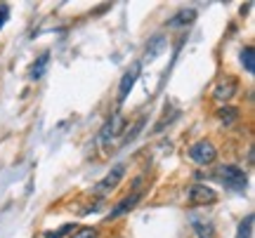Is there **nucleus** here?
Returning a JSON list of instances; mask_svg holds the SVG:
<instances>
[{
  "mask_svg": "<svg viewBox=\"0 0 255 238\" xmlns=\"http://www.w3.org/2000/svg\"><path fill=\"white\" fill-rule=\"evenodd\" d=\"M215 177H218L227 189H232V191H244V189H246V184H248L246 172H244L239 165H232V163L220 165L218 170H215Z\"/></svg>",
  "mask_w": 255,
  "mask_h": 238,
  "instance_id": "f257e3e1",
  "label": "nucleus"
},
{
  "mask_svg": "<svg viewBox=\"0 0 255 238\" xmlns=\"http://www.w3.org/2000/svg\"><path fill=\"white\" fill-rule=\"evenodd\" d=\"M189 158L196 165H210L215 158H218V149L213 147V142L201 139V142H194L189 147Z\"/></svg>",
  "mask_w": 255,
  "mask_h": 238,
  "instance_id": "f03ea898",
  "label": "nucleus"
},
{
  "mask_svg": "<svg viewBox=\"0 0 255 238\" xmlns=\"http://www.w3.org/2000/svg\"><path fill=\"white\" fill-rule=\"evenodd\" d=\"M187 201L191 205H213L218 201V193L213 191L210 186H206V184H191L187 189Z\"/></svg>",
  "mask_w": 255,
  "mask_h": 238,
  "instance_id": "7ed1b4c3",
  "label": "nucleus"
},
{
  "mask_svg": "<svg viewBox=\"0 0 255 238\" xmlns=\"http://www.w3.org/2000/svg\"><path fill=\"white\" fill-rule=\"evenodd\" d=\"M139 198H142V193H139V191H132V193H128V196H123V198H121V201L109 210L107 220L114 222V220H119V217H123V215H128V212H130L137 203H139Z\"/></svg>",
  "mask_w": 255,
  "mask_h": 238,
  "instance_id": "20e7f679",
  "label": "nucleus"
},
{
  "mask_svg": "<svg viewBox=\"0 0 255 238\" xmlns=\"http://www.w3.org/2000/svg\"><path fill=\"white\" fill-rule=\"evenodd\" d=\"M139 71H142V66L135 64L130 71H126V74H123V78H121V82H119V104H123V101H126V97L130 94V90L135 87L137 78H139Z\"/></svg>",
  "mask_w": 255,
  "mask_h": 238,
  "instance_id": "39448f33",
  "label": "nucleus"
},
{
  "mask_svg": "<svg viewBox=\"0 0 255 238\" xmlns=\"http://www.w3.org/2000/svg\"><path fill=\"white\" fill-rule=\"evenodd\" d=\"M234 92H237V78H234V76H227V78H222V80L215 85L213 99L215 101H229L232 97H234Z\"/></svg>",
  "mask_w": 255,
  "mask_h": 238,
  "instance_id": "423d86ee",
  "label": "nucleus"
},
{
  "mask_svg": "<svg viewBox=\"0 0 255 238\" xmlns=\"http://www.w3.org/2000/svg\"><path fill=\"white\" fill-rule=\"evenodd\" d=\"M123 174H126V167H123V163L114 165V167H111V172L107 174V177H104V179H102V182L97 184L95 189H97V191H111V189H116V186H119V182L123 179Z\"/></svg>",
  "mask_w": 255,
  "mask_h": 238,
  "instance_id": "0eeeda50",
  "label": "nucleus"
},
{
  "mask_svg": "<svg viewBox=\"0 0 255 238\" xmlns=\"http://www.w3.org/2000/svg\"><path fill=\"white\" fill-rule=\"evenodd\" d=\"M165 47H168V40H165V36H154L149 43H146V52H144V62H154L158 55H163Z\"/></svg>",
  "mask_w": 255,
  "mask_h": 238,
  "instance_id": "6e6552de",
  "label": "nucleus"
},
{
  "mask_svg": "<svg viewBox=\"0 0 255 238\" xmlns=\"http://www.w3.org/2000/svg\"><path fill=\"white\" fill-rule=\"evenodd\" d=\"M194 19H196V9H194V7H184V9H180L173 19H168V26H170V28H187Z\"/></svg>",
  "mask_w": 255,
  "mask_h": 238,
  "instance_id": "1a4fd4ad",
  "label": "nucleus"
},
{
  "mask_svg": "<svg viewBox=\"0 0 255 238\" xmlns=\"http://www.w3.org/2000/svg\"><path fill=\"white\" fill-rule=\"evenodd\" d=\"M191 217V227L194 231L199 234V238H215V227H213V222H203L199 220L196 215H189Z\"/></svg>",
  "mask_w": 255,
  "mask_h": 238,
  "instance_id": "9d476101",
  "label": "nucleus"
},
{
  "mask_svg": "<svg viewBox=\"0 0 255 238\" xmlns=\"http://www.w3.org/2000/svg\"><path fill=\"white\" fill-rule=\"evenodd\" d=\"M121 128V116H114L104 123V128L100 130V144H109V139L116 135V130Z\"/></svg>",
  "mask_w": 255,
  "mask_h": 238,
  "instance_id": "9b49d317",
  "label": "nucleus"
},
{
  "mask_svg": "<svg viewBox=\"0 0 255 238\" xmlns=\"http://www.w3.org/2000/svg\"><path fill=\"white\" fill-rule=\"evenodd\" d=\"M215 118H218L222 125H234V123L239 120V109H234V106L225 104V106H220V109H218Z\"/></svg>",
  "mask_w": 255,
  "mask_h": 238,
  "instance_id": "f8f14e48",
  "label": "nucleus"
},
{
  "mask_svg": "<svg viewBox=\"0 0 255 238\" xmlns=\"http://www.w3.org/2000/svg\"><path fill=\"white\" fill-rule=\"evenodd\" d=\"M241 64H244V69H246L248 74L255 71V47L253 45L244 47V52H241Z\"/></svg>",
  "mask_w": 255,
  "mask_h": 238,
  "instance_id": "ddd939ff",
  "label": "nucleus"
},
{
  "mask_svg": "<svg viewBox=\"0 0 255 238\" xmlns=\"http://www.w3.org/2000/svg\"><path fill=\"white\" fill-rule=\"evenodd\" d=\"M47 62H50V52H43V55H40L36 62H33V69H31V78H33V80H38V78L43 76Z\"/></svg>",
  "mask_w": 255,
  "mask_h": 238,
  "instance_id": "4468645a",
  "label": "nucleus"
},
{
  "mask_svg": "<svg viewBox=\"0 0 255 238\" xmlns=\"http://www.w3.org/2000/svg\"><path fill=\"white\" fill-rule=\"evenodd\" d=\"M251 229H253V215H246V217H244V222L239 224L237 238H251Z\"/></svg>",
  "mask_w": 255,
  "mask_h": 238,
  "instance_id": "2eb2a0df",
  "label": "nucleus"
},
{
  "mask_svg": "<svg viewBox=\"0 0 255 238\" xmlns=\"http://www.w3.org/2000/svg\"><path fill=\"white\" fill-rule=\"evenodd\" d=\"M76 231V227L73 224H64V227H59L57 231H45L43 234V238H64L66 234H73Z\"/></svg>",
  "mask_w": 255,
  "mask_h": 238,
  "instance_id": "dca6fc26",
  "label": "nucleus"
},
{
  "mask_svg": "<svg viewBox=\"0 0 255 238\" xmlns=\"http://www.w3.org/2000/svg\"><path fill=\"white\" fill-rule=\"evenodd\" d=\"M71 238H97V229L95 227H81V229L73 231Z\"/></svg>",
  "mask_w": 255,
  "mask_h": 238,
  "instance_id": "f3484780",
  "label": "nucleus"
},
{
  "mask_svg": "<svg viewBox=\"0 0 255 238\" xmlns=\"http://www.w3.org/2000/svg\"><path fill=\"white\" fill-rule=\"evenodd\" d=\"M142 128H144V118H139V120H137V123H135V128H132V130H128L126 142H132V139L137 137V132H139V130H142Z\"/></svg>",
  "mask_w": 255,
  "mask_h": 238,
  "instance_id": "a211bd4d",
  "label": "nucleus"
},
{
  "mask_svg": "<svg viewBox=\"0 0 255 238\" xmlns=\"http://www.w3.org/2000/svg\"><path fill=\"white\" fill-rule=\"evenodd\" d=\"M7 19H9V7L7 5H0V28L7 24Z\"/></svg>",
  "mask_w": 255,
  "mask_h": 238,
  "instance_id": "6ab92c4d",
  "label": "nucleus"
}]
</instances>
